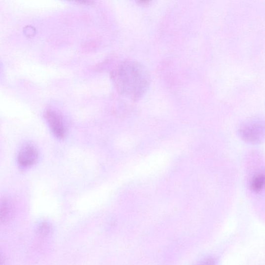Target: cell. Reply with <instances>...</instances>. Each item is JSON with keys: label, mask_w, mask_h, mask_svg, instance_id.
<instances>
[{"label": "cell", "mask_w": 265, "mask_h": 265, "mask_svg": "<svg viewBox=\"0 0 265 265\" xmlns=\"http://www.w3.org/2000/svg\"><path fill=\"white\" fill-rule=\"evenodd\" d=\"M112 76L118 91L134 101L141 99L150 86L149 74L140 63L135 61L122 62L114 70Z\"/></svg>", "instance_id": "1"}, {"label": "cell", "mask_w": 265, "mask_h": 265, "mask_svg": "<svg viewBox=\"0 0 265 265\" xmlns=\"http://www.w3.org/2000/svg\"><path fill=\"white\" fill-rule=\"evenodd\" d=\"M45 117L52 134L59 140L65 139L67 129L61 114L55 111L48 110L45 113Z\"/></svg>", "instance_id": "2"}, {"label": "cell", "mask_w": 265, "mask_h": 265, "mask_svg": "<svg viewBox=\"0 0 265 265\" xmlns=\"http://www.w3.org/2000/svg\"><path fill=\"white\" fill-rule=\"evenodd\" d=\"M264 135V126L259 122H253L243 126L241 130L242 139L251 143L261 141Z\"/></svg>", "instance_id": "3"}, {"label": "cell", "mask_w": 265, "mask_h": 265, "mask_svg": "<svg viewBox=\"0 0 265 265\" xmlns=\"http://www.w3.org/2000/svg\"><path fill=\"white\" fill-rule=\"evenodd\" d=\"M38 154L36 148L31 145L23 147L18 155V163L23 168H28L35 164L38 160Z\"/></svg>", "instance_id": "4"}, {"label": "cell", "mask_w": 265, "mask_h": 265, "mask_svg": "<svg viewBox=\"0 0 265 265\" xmlns=\"http://www.w3.org/2000/svg\"><path fill=\"white\" fill-rule=\"evenodd\" d=\"M14 207L12 201L7 198H0V223L5 224L12 219Z\"/></svg>", "instance_id": "5"}, {"label": "cell", "mask_w": 265, "mask_h": 265, "mask_svg": "<svg viewBox=\"0 0 265 265\" xmlns=\"http://www.w3.org/2000/svg\"><path fill=\"white\" fill-rule=\"evenodd\" d=\"M265 183V177L263 174L258 175L254 178L251 188L254 192H260L263 189Z\"/></svg>", "instance_id": "6"}, {"label": "cell", "mask_w": 265, "mask_h": 265, "mask_svg": "<svg viewBox=\"0 0 265 265\" xmlns=\"http://www.w3.org/2000/svg\"><path fill=\"white\" fill-rule=\"evenodd\" d=\"M50 226L47 223H43L38 227V232L40 235H45L50 230Z\"/></svg>", "instance_id": "7"}, {"label": "cell", "mask_w": 265, "mask_h": 265, "mask_svg": "<svg viewBox=\"0 0 265 265\" xmlns=\"http://www.w3.org/2000/svg\"><path fill=\"white\" fill-rule=\"evenodd\" d=\"M198 265H216V261L213 258H209L200 263Z\"/></svg>", "instance_id": "8"}, {"label": "cell", "mask_w": 265, "mask_h": 265, "mask_svg": "<svg viewBox=\"0 0 265 265\" xmlns=\"http://www.w3.org/2000/svg\"><path fill=\"white\" fill-rule=\"evenodd\" d=\"M4 259L2 254L0 252V265H4Z\"/></svg>", "instance_id": "9"}]
</instances>
